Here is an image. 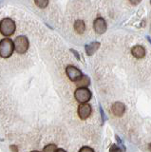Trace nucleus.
<instances>
[{
  "label": "nucleus",
  "instance_id": "19",
  "mask_svg": "<svg viewBox=\"0 0 151 152\" xmlns=\"http://www.w3.org/2000/svg\"><path fill=\"white\" fill-rule=\"evenodd\" d=\"M70 51H71V52H73V53H74V56L76 57V58H77L78 60H80V55H79V53H78V51L74 50L73 49H71V50H70Z\"/></svg>",
  "mask_w": 151,
  "mask_h": 152
},
{
  "label": "nucleus",
  "instance_id": "3",
  "mask_svg": "<svg viewBox=\"0 0 151 152\" xmlns=\"http://www.w3.org/2000/svg\"><path fill=\"white\" fill-rule=\"evenodd\" d=\"M13 46H15V50H16L17 53L24 54L28 50V49H29L30 43L26 36L19 35L15 38V41H13Z\"/></svg>",
  "mask_w": 151,
  "mask_h": 152
},
{
  "label": "nucleus",
  "instance_id": "9",
  "mask_svg": "<svg viewBox=\"0 0 151 152\" xmlns=\"http://www.w3.org/2000/svg\"><path fill=\"white\" fill-rule=\"evenodd\" d=\"M131 53H132V55L135 57V58L142 59V58H144V57L145 56L146 51H145V49L143 46L137 45V46H134L133 48H132Z\"/></svg>",
  "mask_w": 151,
  "mask_h": 152
},
{
  "label": "nucleus",
  "instance_id": "11",
  "mask_svg": "<svg viewBox=\"0 0 151 152\" xmlns=\"http://www.w3.org/2000/svg\"><path fill=\"white\" fill-rule=\"evenodd\" d=\"M78 88H88L90 85V79L88 75H82V77L75 82Z\"/></svg>",
  "mask_w": 151,
  "mask_h": 152
},
{
  "label": "nucleus",
  "instance_id": "4",
  "mask_svg": "<svg viewBox=\"0 0 151 152\" xmlns=\"http://www.w3.org/2000/svg\"><path fill=\"white\" fill-rule=\"evenodd\" d=\"M74 97L79 103H87L92 97V93L88 88H78L74 92Z\"/></svg>",
  "mask_w": 151,
  "mask_h": 152
},
{
  "label": "nucleus",
  "instance_id": "18",
  "mask_svg": "<svg viewBox=\"0 0 151 152\" xmlns=\"http://www.w3.org/2000/svg\"><path fill=\"white\" fill-rule=\"evenodd\" d=\"M100 111H101V116H102V120H103V123L105 122L107 119H106V116H105V113H104V110H103V108L102 107L100 106Z\"/></svg>",
  "mask_w": 151,
  "mask_h": 152
},
{
  "label": "nucleus",
  "instance_id": "10",
  "mask_svg": "<svg viewBox=\"0 0 151 152\" xmlns=\"http://www.w3.org/2000/svg\"><path fill=\"white\" fill-rule=\"evenodd\" d=\"M100 46H101V44L99 42H91V43H89V44H87L85 46V50H86V52L88 56H91L99 50Z\"/></svg>",
  "mask_w": 151,
  "mask_h": 152
},
{
  "label": "nucleus",
  "instance_id": "14",
  "mask_svg": "<svg viewBox=\"0 0 151 152\" xmlns=\"http://www.w3.org/2000/svg\"><path fill=\"white\" fill-rule=\"evenodd\" d=\"M56 149H57V147H56V145H53V144H50V145H46V146L44 147L43 151H45V152H55Z\"/></svg>",
  "mask_w": 151,
  "mask_h": 152
},
{
  "label": "nucleus",
  "instance_id": "1",
  "mask_svg": "<svg viewBox=\"0 0 151 152\" xmlns=\"http://www.w3.org/2000/svg\"><path fill=\"white\" fill-rule=\"evenodd\" d=\"M15 50L13 41L10 38H4L0 41V56L2 58H9L11 57Z\"/></svg>",
  "mask_w": 151,
  "mask_h": 152
},
{
  "label": "nucleus",
  "instance_id": "15",
  "mask_svg": "<svg viewBox=\"0 0 151 152\" xmlns=\"http://www.w3.org/2000/svg\"><path fill=\"white\" fill-rule=\"evenodd\" d=\"M79 151L80 152H93L94 149L91 148V147H88V146H84V147H82V148H80Z\"/></svg>",
  "mask_w": 151,
  "mask_h": 152
},
{
  "label": "nucleus",
  "instance_id": "12",
  "mask_svg": "<svg viewBox=\"0 0 151 152\" xmlns=\"http://www.w3.org/2000/svg\"><path fill=\"white\" fill-rule=\"evenodd\" d=\"M74 30L79 34H83L86 31V25L83 20H76L74 23Z\"/></svg>",
  "mask_w": 151,
  "mask_h": 152
},
{
  "label": "nucleus",
  "instance_id": "2",
  "mask_svg": "<svg viewBox=\"0 0 151 152\" xmlns=\"http://www.w3.org/2000/svg\"><path fill=\"white\" fill-rule=\"evenodd\" d=\"M15 23L11 18H4L0 22V32L4 36H11L15 31Z\"/></svg>",
  "mask_w": 151,
  "mask_h": 152
},
{
  "label": "nucleus",
  "instance_id": "8",
  "mask_svg": "<svg viewBox=\"0 0 151 152\" xmlns=\"http://www.w3.org/2000/svg\"><path fill=\"white\" fill-rule=\"evenodd\" d=\"M125 111V106L122 102H115L111 107V112L117 117H121L124 115Z\"/></svg>",
  "mask_w": 151,
  "mask_h": 152
},
{
  "label": "nucleus",
  "instance_id": "5",
  "mask_svg": "<svg viewBox=\"0 0 151 152\" xmlns=\"http://www.w3.org/2000/svg\"><path fill=\"white\" fill-rule=\"evenodd\" d=\"M66 73H67L69 79L72 82H76L83 75L82 71L74 66H68L66 69Z\"/></svg>",
  "mask_w": 151,
  "mask_h": 152
},
{
  "label": "nucleus",
  "instance_id": "13",
  "mask_svg": "<svg viewBox=\"0 0 151 152\" xmlns=\"http://www.w3.org/2000/svg\"><path fill=\"white\" fill-rule=\"evenodd\" d=\"M36 6L40 9H45L49 5V0H34Z\"/></svg>",
  "mask_w": 151,
  "mask_h": 152
},
{
  "label": "nucleus",
  "instance_id": "6",
  "mask_svg": "<svg viewBox=\"0 0 151 152\" xmlns=\"http://www.w3.org/2000/svg\"><path fill=\"white\" fill-rule=\"evenodd\" d=\"M91 106L87 103H80L78 107V116L81 120H86L91 114Z\"/></svg>",
  "mask_w": 151,
  "mask_h": 152
},
{
  "label": "nucleus",
  "instance_id": "17",
  "mask_svg": "<svg viewBox=\"0 0 151 152\" xmlns=\"http://www.w3.org/2000/svg\"><path fill=\"white\" fill-rule=\"evenodd\" d=\"M142 0H129V2L131 5H134V6H136V5H138L141 3Z\"/></svg>",
  "mask_w": 151,
  "mask_h": 152
},
{
  "label": "nucleus",
  "instance_id": "7",
  "mask_svg": "<svg viewBox=\"0 0 151 152\" xmlns=\"http://www.w3.org/2000/svg\"><path fill=\"white\" fill-rule=\"evenodd\" d=\"M93 28H94V31H95L96 33H98V34H103V33H105L107 28L106 20L103 17H100V16L97 17L93 22Z\"/></svg>",
  "mask_w": 151,
  "mask_h": 152
},
{
  "label": "nucleus",
  "instance_id": "16",
  "mask_svg": "<svg viewBox=\"0 0 151 152\" xmlns=\"http://www.w3.org/2000/svg\"><path fill=\"white\" fill-rule=\"evenodd\" d=\"M109 151H123V149L118 147L117 145H112V146L109 148Z\"/></svg>",
  "mask_w": 151,
  "mask_h": 152
}]
</instances>
